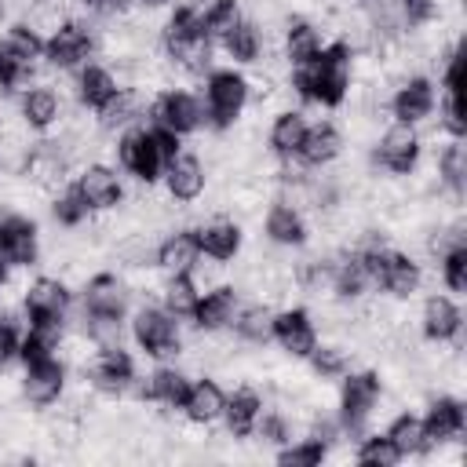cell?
<instances>
[{
	"label": "cell",
	"instance_id": "obj_19",
	"mask_svg": "<svg viewBox=\"0 0 467 467\" xmlns=\"http://www.w3.org/2000/svg\"><path fill=\"white\" fill-rule=\"evenodd\" d=\"M460 325H463V314H460V306L452 299H445V296H431L427 299V306H423V332L431 339H438V343L452 339L460 332Z\"/></svg>",
	"mask_w": 467,
	"mask_h": 467
},
{
	"label": "cell",
	"instance_id": "obj_44",
	"mask_svg": "<svg viewBox=\"0 0 467 467\" xmlns=\"http://www.w3.org/2000/svg\"><path fill=\"white\" fill-rule=\"evenodd\" d=\"M310 365H314V372L321 376V379H332V376H343V368H347V358H343V350H336V347H314L310 354Z\"/></svg>",
	"mask_w": 467,
	"mask_h": 467
},
{
	"label": "cell",
	"instance_id": "obj_29",
	"mask_svg": "<svg viewBox=\"0 0 467 467\" xmlns=\"http://www.w3.org/2000/svg\"><path fill=\"white\" fill-rule=\"evenodd\" d=\"M186 390H190V383H186V376L175 372V368H157V372L150 376V383H146V398H153V401H161V405H171V409H182Z\"/></svg>",
	"mask_w": 467,
	"mask_h": 467
},
{
	"label": "cell",
	"instance_id": "obj_40",
	"mask_svg": "<svg viewBox=\"0 0 467 467\" xmlns=\"http://www.w3.org/2000/svg\"><path fill=\"white\" fill-rule=\"evenodd\" d=\"M321 460H325V441H317V438H306V441L277 452V463H285V467H314Z\"/></svg>",
	"mask_w": 467,
	"mask_h": 467
},
{
	"label": "cell",
	"instance_id": "obj_34",
	"mask_svg": "<svg viewBox=\"0 0 467 467\" xmlns=\"http://www.w3.org/2000/svg\"><path fill=\"white\" fill-rule=\"evenodd\" d=\"M285 51H288L292 66H303V62H310V58L321 51V36H317V29H314L310 22H296V26L288 29Z\"/></svg>",
	"mask_w": 467,
	"mask_h": 467
},
{
	"label": "cell",
	"instance_id": "obj_25",
	"mask_svg": "<svg viewBox=\"0 0 467 467\" xmlns=\"http://www.w3.org/2000/svg\"><path fill=\"white\" fill-rule=\"evenodd\" d=\"M117 91H120V88H117V80L109 77V69H102V66H84V69H80L77 95H80V102H84V106L102 109Z\"/></svg>",
	"mask_w": 467,
	"mask_h": 467
},
{
	"label": "cell",
	"instance_id": "obj_43",
	"mask_svg": "<svg viewBox=\"0 0 467 467\" xmlns=\"http://www.w3.org/2000/svg\"><path fill=\"white\" fill-rule=\"evenodd\" d=\"M270 314L263 310V306H252V310H244L241 314V321H237V332L248 339V343H263L266 336H270Z\"/></svg>",
	"mask_w": 467,
	"mask_h": 467
},
{
	"label": "cell",
	"instance_id": "obj_24",
	"mask_svg": "<svg viewBox=\"0 0 467 467\" xmlns=\"http://www.w3.org/2000/svg\"><path fill=\"white\" fill-rule=\"evenodd\" d=\"M259 412H263V401H259V394H252V390H237V394L223 405L226 427H230V434H237V438H248V434L255 431Z\"/></svg>",
	"mask_w": 467,
	"mask_h": 467
},
{
	"label": "cell",
	"instance_id": "obj_22",
	"mask_svg": "<svg viewBox=\"0 0 467 467\" xmlns=\"http://www.w3.org/2000/svg\"><path fill=\"white\" fill-rule=\"evenodd\" d=\"M234 306H237V296L234 288H212L204 296H197V306H193V321L201 328H223L230 317H234Z\"/></svg>",
	"mask_w": 467,
	"mask_h": 467
},
{
	"label": "cell",
	"instance_id": "obj_55",
	"mask_svg": "<svg viewBox=\"0 0 467 467\" xmlns=\"http://www.w3.org/2000/svg\"><path fill=\"white\" fill-rule=\"evenodd\" d=\"M4 281H7V266H4V259H0V288H4Z\"/></svg>",
	"mask_w": 467,
	"mask_h": 467
},
{
	"label": "cell",
	"instance_id": "obj_23",
	"mask_svg": "<svg viewBox=\"0 0 467 467\" xmlns=\"http://www.w3.org/2000/svg\"><path fill=\"white\" fill-rule=\"evenodd\" d=\"M201 248H197V234L186 230V234H175L168 237L161 248H157V263L168 270V274H190V266L197 263Z\"/></svg>",
	"mask_w": 467,
	"mask_h": 467
},
{
	"label": "cell",
	"instance_id": "obj_7",
	"mask_svg": "<svg viewBox=\"0 0 467 467\" xmlns=\"http://www.w3.org/2000/svg\"><path fill=\"white\" fill-rule=\"evenodd\" d=\"M0 259L15 266H29L36 259V226L22 215L0 219Z\"/></svg>",
	"mask_w": 467,
	"mask_h": 467
},
{
	"label": "cell",
	"instance_id": "obj_9",
	"mask_svg": "<svg viewBox=\"0 0 467 467\" xmlns=\"http://www.w3.org/2000/svg\"><path fill=\"white\" fill-rule=\"evenodd\" d=\"M88 51H91V33H88L80 22L58 26V29L51 33V40L44 44L47 62H51V66H62V69H69V66H77L80 58H88Z\"/></svg>",
	"mask_w": 467,
	"mask_h": 467
},
{
	"label": "cell",
	"instance_id": "obj_52",
	"mask_svg": "<svg viewBox=\"0 0 467 467\" xmlns=\"http://www.w3.org/2000/svg\"><path fill=\"white\" fill-rule=\"evenodd\" d=\"M255 427H259V438L263 441H285L288 438V427H285V420L281 416H263V420H255Z\"/></svg>",
	"mask_w": 467,
	"mask_h": 467
},
{
	"label": "cell",
	"instance_id": "obj_38",
	"mask_svg": "<svg viewBox=\"0 0 467 467\" xmlns=\"http://www.w3.org/2000/svg\"><path fill=\"white\" fill-rule=\"evenodd\" d=\"M401 460V452L394 449V441L383 434V438H365L361 449H358V463L365 467H394Z\"/></svg>",
	"mask_w": 467,
	"mask_h": 467
},
{
	"label": "cell",
	"instance_id": "obj_28",
	"mask_svg": "<svg viewBox=\"0 0 467 467\" xmlns=\"http://www.w3.org/2000/svg\"><path fill=\"white\" fill-rule=\"evenodd\" d=\"M296 153H299L306 164H325V161H332V157L339 153V131H336L332 124L306 128V135H303V142H299Z\"/></svg>",
	"mask_w": 467,
	"mask_h": 467
},
{
	"label": "cell",
	"instance_id": "obj_11",
	"mask_svg": "<svg viewBox=\"0 0 467 467\" xmlns=\"http://www.w3.org/2000/svg\"><path fill=\"white\" fill-rule=\"evenodd\" d=\"M69 306V292L62 281L55 277H40L29 285L26 292V310H29V321H62Z\"/></svg>",
	"mask_w": 467,
	"mask_h": 467
},
{
	"label": "cell",
	"instance_id": "obj_39",
	"mask_svg": "<svg viewBox=\"0 0 467 467\" xmlns=\"http://www.w3.org/2000/svg\"><path fill=\"white\" fill-rule=\"evenodd\" d=\"M441 277H445V285H449L452 292H463V288H467V244H463V241H456V244L445 252V259H441Z\"/></svg>",
	"mask_w": 467,
	"mask_h": 467
},
{
	"label": "cell",
	"instance_id": "obj_51",
	"mask_svg": "<svg viewBox=\"0 0 467 467\" xmlns=\"http://www.w3.org/2000/svg\"><path fill=\"white\" fill-rule=\"evenodd\" d=\"M445 91H452V95L463 91V51H460V47L449 55V66H445Z\"/></svg>",
	"mask_w": 467,
	"mask_h": 467
},
{
	"label": "cell",
	"instance_id": "obj_41",
	"mask_svg": "<svg viewBox=\"0 0 467 467\" xmlns=\"http://www.w3.org/2000/svg\"><path fill=\"white\" fill-rule=\"evenodd\" d=\"M4 44H7V47H11L26 66L44 51V40H40L29 26H11V29H7V36H4Z\"/></svg>",
	"mask_w": 467,
	"mask_h": 467
},
{
	"label": "cell",
	"instance_id": "obj_36",
	"mask_svg": "<svg viewBox=\"0 0 467 467\" xmlns=\"http://www.w3.org/2000/svg\"><path fill=\"white\" fill-rule=\"evenodd\" d=\"M387 438L394 441V449L401 452V456H409V452H420V449H427V441H423V423L416 420V416H398L390 427H387Z\"/></svg>",
	"mask_w": 467,
	"mask_h": 467
},
{
	"label": "cell",
	"instance_id": "obj_32",
	"mask_svg": "<svg viewBox=\"0 0 467 467\" xmlns=\"http://www.w3.org/2000/svg\"><path fill=\"white\" fill-rule=\"evenodd\" d=\"M368 281H372V277H368V266H365V259H361V255H350L347 263H339V266L332 270V285H336V292H339V296H347V299L361 296Z\"/></svg>",
	"mask_w": 467,
	"mask_h": 467
},
{
	"label": "cell",
	"instance_id": "obj_20",
	"mask_svg": "<svg viewBox=\"0 0 467 467\" xmlns=\"http://www.w3.org/2000/svg\"><path fill=\"white\" fill-rule=\"evenodd\" d=\"M204 190V168L197 157H175L168 161V193L175 201H193Z\"/></svg>",
	"mask_w": 467,
	"mask_h": 467
},
{
	"label": "cell",
	"instance_id": "obj_6",
	"mask_svg": "<svg viewBox=\"0 0 467 467\" xmlns=\"http://www.w3.org/2000/svg\"><path fill=\"white\" fill-rule=\"evenodd\" d=\"M117 150H120V164H124L135 179H142V182H153V179L161 175V168H164V157H161V150H157L150 128L128 131Z\"/></svg>",
	"mask_w": 467,
	"mask_h": 467
},
{
	"label": "cell",
	"instance_id": "obj_16",
	"mask_svg": "<svg viewBox=\"0 0 467 467\" xmlns=\"http://www.w3.org/2000/svg\"><path fill=\"white\" fill-rule=\"evenodd\" d=\"M390 106H394L398 124H416V120H423V117L434 109V88H431V80L412 77L409 84L398 88V95H394Z\"/></svg>",
	"mask_w": 467,
	"mask_h": 467
},
{
	"label": "cell",
	"instance_id": "obj_31",
	"mask_svg": "<svg viewBox=\"0 0 467 467\" xmlns=\"http://www.w3.org/2000/svg\"><path fill=\"white\" fill-rule=\"evenodd\" d=\"M303 135H306V120H303V113L288 109V113H281V117L274 120V128H270V146H274L281 157H288V153L299 150Z\"/></svg>",
	"mask_w": 467,
	"mask_h": 467
},
{
	"label": "cell",
	"instance_id": "obj_56",
	"mask_svg": "<svg viewBox=\"0 0 467 467\" xmlns=\"http://www.w3.org/2000/svg\"><path fill=\"white\" fill-rule=\"evenodd\" d=\"M84 4H102V0H84Z\"/></svg>",
	"mask_w": 467,
	"mask_h": 467
},
{
	"label": "cell",
	"instance_id": "obj_48",
	"mask_svg": "<svg viewBox=\"0 0 467 467\" xmlns=\"http://www.w3.org/2000/svg\"><path fill=\"white\" fill-rule=\"evenodd\" d=\"M441 124H445V131H449L452 139H463V131H467L463 109H460V95H452V91H445V106H441Z\"/></svg>",
	"mask_w": 467,
	"mask_h": 467
},
{
	"label": "cell",
	"instance_id": "obj_37",
	"mask_svg": "<svg viewBox=\"0 0 467 467\" xmlns=\"http://www.w3.org/2000/svg\"><path fill=\"white\" fill-rule=\"evenodd\" d=\"M237 22H241L237 0H212V7L201 18V29H204V36H226Z\"/></svg>",
	"mask_w": 467,
	"mask_h": 467
},
{
	"label": "cell",
	"instance_id": "obj_17",
	"mask_svg": "<svg viewBox=\"0 0 467 467\" xmlns=\"http://www.w3.org/2000/svg\"><path fill=\"white\" fill-rule=\"evenodd\" d=\"M84 303H88L91 317H109V321L124 317V292H120V281L109 277V274H99V277L88 281Z\"/></svg>",
	"mask_w": 467,
	"mask_h": 467
},
{
	"label": "cell",
	"instance_id": "obj_15",
	"mask_svg": "<svg viewBox=\"0 0 467 467\" xmlns=\"http://www.w3.org/2000/svg\"><path fill=\"white\" fill-rule=\"evenodd\" d=\"M131 376H135V365H131L128 350H120V343L102 347V354H99V361H95V368H91L95 387L106 390V394H117V390H124V387L131 383Z\"/></svg>",
	"mask_w": 467,
	"mask_h": 467
},
{
	"label": "cell",
	"instance_id": "obj_4",
	"mask_svg": "<svg viewBox=\"0 0 467 467\" xmlns=\"http://www.w3.org/2000/svg\"><path fill=\"white\" fill-rule=\"evenodd\" d=\"M379 398V376L376 372H354L350 379H343V394H339V420L350 434H358L372 412Z\"/></svg>",
	"mask_w": 467,
	"mask_h": 467
},
{
	"label": "cell",
	"instance_id": "obj_3",
	"mask_svg": "<svg viewBox=\"0 0 467 467\" xmlns=\"http://www.w3.org/2000/svg\"><path fill=\"white\" fill-rule=\"evenodd\" d=\"M244 102H248V84L241 73L219 69L208 77V117L215 128H230L244 109Z\"/></svg>",
	"mask_w": 467,
	"mask_h": 467
},
{
	"label": "cell",
	"instance_id": "obj_13",
	"mask_svg": "<svg viewBox=\"0 0 467 467\" xmlns=\"http://www.w3.org/2000/svg\"><path fill=\"white\" fill-rule=\"evenodd\" d=\"M463 405L456 401V398H438L431 409H427V416L420 420L423 423V441L427 445H441V441H452L460 431H463Z\"/></svg>",
	"mask_w": 467,
	"mask_h": 467
},
{
	"label": "cell",
	"instance_id": "obj_27",
	"mask_svg": "<svg viewBox=\"0 0 467 467\" xmlns=\"http://www.w3.org/2000/svg\"><path fill=\"white\" fill-rule=\"evenodd\" d=\"M197 248L212 259H234L237 248H241V230L234 223H215V226H204L197 230Z\"/></svg>",
	"mask_w": 467,
	"mask_h": 467
},
{
	"label": "cell",
	"instance_id": "obj_50",
	"mask_svg": "<svg viewBox=\"0 0 467 467\" xmlns=\"http://www.w3.org/2000/svg\"><path fill=\"white\" fill-rule=\"evenodd\" d=\"M150 135H153V142H157V150H161L164 164L179 157V135H175L171 128H164V124H153V128H150Z\"/></svg>",
	"mask_w": 467,
	"mask_h": 467
},
{
	"label": "cell",
	"instance_id": "obj_35",
	"mask_svg": "<svg viewBox=\"0 0 467 467\" xmlns=\"http://www.w3.org/2000/svg\"><path fill=\"white\" fill-rule=\"evenodd\" d=\"M164 306L171 317H190L197 306V288L190 281V274H171L168 288H164Z\"/></svg>",
	"mask_w": 467,
	"mask_h": 467
},
{
	"label": "cell",
	"instance_id": "obj_47",
	"mask_svg": "<svg viewBox=\"0 0 467 467\" xmlns=\"http://www.w3.org/2000/svg\"><path fill=\"white\" fill-rule=\"evenodd\" d=\"M22 73H26V62L0 40V91H11L22 80Z\"/></svg>",
	"mask_w": 467,
	"mask_h": 467
},
{
	"label": "cell",
	"instance_id": "obj_14",
	"mask_svg": "<svg viewBox=\"0 0 467 467\" xmlns=\"http://www.w3.org/2000/svg\"><path fill=\"white\" fill-rule=\"evenodd\" d=\"M77 193L84 197L88 208H113L120 201V179L106 164H91L77 179Z\"/></svg>",
	"mask_w": 467,
	"mask_h": 467
},
{
	"label": "cell",
	"instance_id": "obj_10",
	"mask_svg": "<svg viewBox=\"0 0 467 467\" xmlns=\"http://www.w3.org/2000/svg\"><path fill=\"white\" fill-rule=\"evenodd\" d=\"M376 157H379L383 168H390L394 175H409V171L416 168V157H420V139H416L412 124H394V128L383 135Z\"/></svg>",
	"mask_w": 467,
	"mask_h": 467
},
{
	"label": "cell",
	"instance_id": "obj_45",
	"mask_svg": "<svg viewBox=\"0 0 467 467\" xmlns=\"http://www.w3.org/2000/svg\"><path fill=\"white\" fill-rule=\"evenodd\" d=\"M55 219L62 223V226H77V223H84V215H88V204H84V197L77 193V186L69 190V193H62L58 201H55Z\"/></svg>",
	"mask_w": 467,
	"mask_h": 467
},
{
	"label": "cell",
	"instance_id": "obj_53",
	"mask_svg": "<svg viewBox=\"0 0 467 467\" xmlns=\"http://www.w3.org/2000/svg\"><path fill=\"white\" fill-rule=\"evenodd\" d=\"M18 354V332L11 321H0V365Z\"/></svg>",
	"mask_w": 467,
	"mask_h": 467
},
{
	"label": "cell",
	"instance_id": "obj_49",
	"mask_svg": "<svg viewBox=\"0 0 467 467\" xmlns=\"http://www.w3.org/2000/svg\"><path fill=\"white\" fill-rule=\"evenodd\" d=\"M438 11V0H401V15L409 26H427Z\"/></svg>",
	"mask_w": 467,
	"mask_h": 467
},
{
	"label": "cell",
	"instance_id": "obj_2",
	"mask_svg": "<svg viewBox=\"0 0 467 467\" xmlns=\"http://www.w3.org/2000/svg\"><path fill=\"white\" fill-rule=\"evenodd\" d=\"M164 47H168V55H175L190 69L208 66V36H204L201 15L193 7H179L168 18V26H164Z\"/></svg>",
	"mask_w": 467,
	"mask_h": 467
},
{
	"label": "cell",
	"instance_id": "obj_21",
	"mask_svg": "<svg viewBox=\"0 0 467 467\" xmlns=\"http://www.w3.org/2000/svg\"><path fill=\"white\" fill-rule=\"evenodd\" d=\"M223 405H226V398H223L219 383H212V379L190 383L186 401H182V409H186V416H190L193 423H212L215 416H223Z\"/></svg>",
	"mask_w": 467,
	"mask_h": 467
},
{
	"label": "cell",
	"instance_id": "obj_5",
	"mask_svg": "<svg viewBox=\"0 0 467 467\" xmlns=\"http://www.w3.org/2000/svg\"><path fill=\"white\" fill-rule=\"evenodd\" d=\"M131 332H135V343L150 358H168V354L179 350V332H175V321H171L168 310H153V306L139 310Z\"/></svg>",
	"mask_w": 467,
	"mask_h": 467
},
{
	"label": "cell",
	"instance_id": "obj_8",
	"mask_svg": "<svg viewBox=\"0 0 467 467\" xmlns=\"http://www.w3.org/2000/svg\"><path fill=\"white\" fill-rule=\"evenodd\" d=\"M270 336L281 343V350H288L292 358H306L314 347H317V336H314V325L306 317V310H285L270 321Z\"/></svg>",
	"mask_w": 467,
	"mask_h": 467
},
{
	"label": "cell",
	"instance_id": "obj_1",
	"mask_svg": "<svg viewBox=\"0 0 467 467\" xmlns=\"http://www.w3.org/2000/svg\"><path fill=\"white\" fill-rule=\"evenodd\" d=\"M347 84H350V51H347V44L321 47L292 77V88L306 102H325V106H339L343 95H347Z\"/></svg>",
	"mask_w": 467,
	"mask_h": 467
},
{
	"label": "cell",
	"instance_id": "obj_57",
	"mask_svg": "<svg viewBox=\"0 0 467 467\" xmlns=\"http://www.w3.org/2000/svg\"><path fill=\"white\" fill-rule=\"evenodd\" d=\"M0 15H4V0H0Z\"/></svg>",
	"mask_w": 467,
	"mask_h": 467
},
{
	"label": "cell",
	"instance_id": "obj_26",
	"mask_svg": "<svg viewBox=\"0 0 467 467\" xmlns=\"http://www.w3.org/2000/svg\"><path fill=\"white\" fill-rule=\"evenodd\" d=\"M266 237L277 244H303V237H306L303 215L292 204H274L266 212Z\"/></svg>",
	"mask_w": 467,
	"mask_h": 467
},
{
	"label": "cell",
	"instance_id": "obj_12",
	"mask_svg": "<svg viewBox=\"0 0 467 467\" xmlns=\"http://www.w3.org/2000/svg\"><path fill=\"white\" fill-rule=\"evenodd\" d=\"M153 117H157V124L171 128L175 135H186V131H193L201 124V106L186 91H164L157 99V106H153Z\"/></svg>",
	"mask_w": 467,
	"mask_h": 467
},
{
	"label": "cell",
	"instance_id": "obj_46",
	"mask_svg": "<svg viewBox=\"0 0 467 467\" xmlns=\"http://www.w3.org/2000/svg\"><path fill=\"white\" fill-rule=\"evenodd\" d=\"M102 124L106 128H117V124H124V120H131V113H135V99L131 95H124V91H117L102 109Z\"/></svg>",
	"mask_w": 467,
	"mask_h": 467
},
{
	"label": "cell",
	"instance_id": "obj_30",
	"mask_svg": "<svg viewBox=\"0 0 467 467\" xmlns=\"http://www.w3.org/2000/svg\"><path fill=\"white\" fill-rule=\"evenodd\" d=\"M22 117L29 128H47L58 117V99L51 88H33L22 95Z\"/></svg>",
	"mask_w": 467,
	"mask_h": 467
},
{
	"label": "cell",
	"instance_id": "obj_33",
	"mask_svg": "<svg viewBox=\"0 0 467 467\" xmlns=\"http://www.w3.org/2000/svg\"><path fill=\"white\" fill-rule=\"evenodd\" d=\"M223 44H226L234 62H255L259 58V29L252 22H244V18L223 36Z\"/></svg>",
	"mask_w": 467,
	"mask_h": 467
},
{
	"label": "cell",
	"instance_id": "obj_18",
	"mask_svg": "<svg viewBox=\"0 0 467 467\" xmlns=\"http://www.w3.org/2000/svg\"><path fill=\"white\" fill-rule=\"evenodd\" d=\"M62 379H66V372H62V365L55 358L26 365V398L36 401V405H47V401H55L62 394Z\"/></svg>",
	"mask_w": 467,
	"mask_h": 467
},
{
	"label": "cell",
	"instance_id": "obj_54",
	"mask_svg": "<svg viewBox=\"0 0 467 467\" xmlns=\"http://www.w3.org/2000/svg\"><path fill=\"white\" fill-rule=\"evenodd\" d=\"M139 4H142V7H164L168 0H139Z\"/></svg>",
	"mask_w": 467,
	"mask_h": 467
},
{
	"label": "cell",
	"instance_id": "obj_42",
	"mask_svg": "<svg viewBox=\"0 0 467 467\" xmlns=\"http://www.w3.org/2000/svg\"><path fill=\"white\" fill-rule=\"evenodd\" d=\"M463 175H467V153H463L460 142H452V146H445V153H441V179L460 193V190H463Z\"/></svg>",
	"mask_w": 467,
	"mask_h": 467
}]
</instances>
